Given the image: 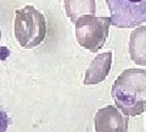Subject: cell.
<instances>
[{"instance_id": "1", "label": "cell", "mask_w": 146, "mask_h": 132, "mask_svg": "<svg viewBox=\"0 0 146 132\" xmlns=\"http://www.w3.org/2000/svg\"><path fill=\"white\" fill-rule=\"evenodd\" d=\"M111 95L117 108L127 116L141 115L146 110V71H123L112 86Z\"/></svg>"}, {"instance_id": "2", "label": "cell", "mask_w": 146, "mask_h": 132, "mask_svg": "<svg viewBox=\"0 0 146 132\" xmlns=\"http://www.w3.org/2000/svg\"><path fill=\"white\" fill-rule=\"evenodd\" d=\"M13 31L21 47L32 49L42 44L46 37V20L34 6L27 5L21 10H16Z\"/></svg>"}, {"instance_id": "3", "label": "cell", "mask_w": 146, "mask_h": 132, "mask_svg": "<svg viewBox=\"0 0 146 132\" xmlns=\"http://www.w3.org/2000/svg\"><path fill=\"white\" fill-rule=\"evenodd\" d=\"M111 17L84 15L76 22V38L80 47L96 53L104 47L108 37Z\"/></svg>"}, {"instance_id": "4", "label": "cell", "mask_w": 146, "mask_h": 132, "mask_svg": "<svg viewBox=\"0 0 146 132\" xmlns=\"http://www.w3.org/2000/svg\"><path fill=\"white\" fill-rule=\"evenodd\" d=\"M111 12V25L133 28L146 22V0H106Z\"/></svg>"}, {"instance_id": "5", "label": "cell", "mask_w": 146, "mask_h": 132, "mask_svg": "<svg viewBox=\"0 0 146 132\" xmlns=\"http://www.w3.org/2000/svg\"><path fill=\"white\" fill-rule=\"evenodd\" d=\"M129 120L117 107L107 105L95 114L96 132H127Z\"/></svg>"}, {"instance_id": "6", "label": "cell", "mask_w": 146, "mask_h": 132, "mask_svg": "<svg viewBox=\"0 0 146 132\" xmlns=\"http://www.w3.org/2000/svg\"><path fill=\"white\" fill-rule=\"evenodd\" d=\"M112 66V53L106 52L99 54L93 59L85 72L84 84H98L106 80Z\"/></svg>"}, {"instance_id": "7", "label": "cell", "mask_w": 146, "mask_h": 132, "mask_svg": "<svg viewBox=\"0 0 146 132\" xmlns=\"http://www.w3.org/2000/svg\"><path fill=\"white\" fill-rule=\"evenodd\" d=\"M129 55L135 64L146 66V26H140L131 32Z\"/></svg>"}, {"instance_id": "8", "label": "cell", "mask_w": 146, "mask_h": 132, "mask_svg": "<svg viewBox=\"0 0 146 132\" xmlns=\"http://www.w3.org/2000/svg\"><path fill=\"white\" fill-rule=\"evenodd\" d=\"M66 15L76 23L79 17L84 15H94L96 12L95 0H65Z\"/></svg>"}, {"instance_id": "9", "label": "cell", "mask_w": 146, "mask_h": 132, "mask_svg": "<svg viewBox=\"0 0 146 132\" xmlns=\"http://www.w3.org/2000/svg\"><path fill=\"white\" fill-rule=\"evenodd\" d=\"M9 121H10V119H9L7 114L3 109H0V132H6Z\"/></svg>"}, {"instance_id": "10", "label": "cell", "mask_w": 146, "mask_h": 132, "mask_svg": "<svg viewBox=\"0 0 146 132\" xmlns=\"http://www.w3.org/2000/svg\"><path fill=\"white\" fill-rule=\"evenodd\" d=\"M0 39H1V31H0Z\"/></svg>"}]
</instances>
